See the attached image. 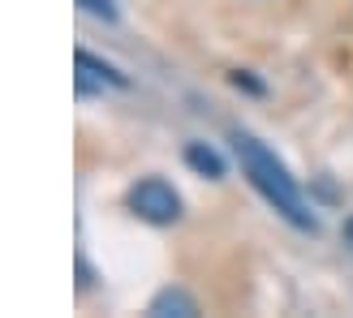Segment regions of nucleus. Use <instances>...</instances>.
Segmentation results:
<instances>
[{
    "instance_id": "nucleus-1",
    "label": "nucleus",
    "mask_w": 353,
    "mask_h": 318,
    "mask_svg": "<svg viewBox=\"0 0 353 318\" xmlns=\"http://www.w3.org/2000/svg\"><path fill=\"white\" fill-rule=\"evenodd\" d=\"M233 151H237L241 172L250 176V185H254L293 228H302V233H314V228H319V220H314V211H310V202H306L302 185H297L293 172L276 159V151H268L254 134H241V129L233 134Z\"/></svg>"
},
{
    "instance_id": "nucleus-2",
    "label": "nucleus",
    "mask_w": 353,
    "mask_h": 318,
    "mask_svg": "<svg viewBox=\"0 0 353 318\" xmlns=\"http://www.w3.org/2000/svg\"><path fill=\"white\" fill-rule=\"evenodd\" d=\"M130 211L147 224H176L181 220V193H176L164 176H143L130 189Z\"/></svg>"
},
{
    "instance_id": "nucleus-3",
    "label": "nucleus",
    "mask_w": 353,
    "mask_h": 318,
    "mask_svg": "<svg viewBox=\"0 0 353 318\" xmlns=\"http://www.w3.org/2000/svg\"><path fill=\"white\" fill-rule=\"evenodd\" d=\"M74 86H78V95H95V91H103V86H130V78L121 74V69H112L108 61H99V56H91V52H78L74 56Z\"/></svg>"
},
{
    "instance_id": "nucleus-4",
    "label": "nucleus",
    "mask_w": 353,
    "mask_h": 318,
    "mask_svg": "<svg viewBox=\"0 0 353 318\" xmlns=\"http://www.w3.org/2000/svg\"><path fill=\"white\" fill-rule=\"evenodd\" d=\"M185 164L199 172V176H207V181H220V176H224V159H220V151L207 147V142H190V147H185Z\"/></svg>"
},
{
    "instance_id": "nucleus-5",
    "label": "nucleus",
    "mask_w": 353,
    "mask_h": 318,
    "mask_svg": "<svg viewBox=\"0 0 353 318\" xmlns=\"http://www.w3.org/2000/svg\"><path fill=\"white\" fill-rule=\"evenodd\" d=\"M151 314H155V318H164V314H181V318H190V314H199V306H194V297H185L181 288H164V293H155Z\"/></svg>"
},
{
    "instance_id": "nucleus-6",
    "label": "nucleus",
    "mask_w": 353,
    "mask_h": 318,
    "mask_svg": "<svg viewBox=\"0 0 353 318\" xmlns=\"http://www.w3.org/2000/svg\"><path fill=\"white\" fill-rule=\"evenodd\" d=\"M82 13H91V17H103V22H117V0H78Z\"/></svg>"
},
{
    "instance_id": "nucleus-7",
    "label": "nucleus",
    "mask_w": 353,
    "mask_h": 318,
    "mask_svg": "<svg viewBox=\"0 0 353 318\" xmlns=\"http://www.w3.org/2000/svg\"><path fill=\"white\" fill-rule=\"evenodd\" d=\"M345 245H349V250H353V215L345 220Z\"/></svg>"
}]
</instances>
